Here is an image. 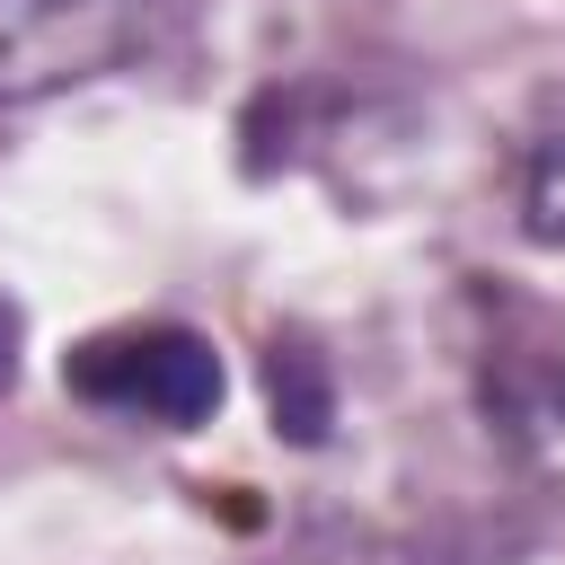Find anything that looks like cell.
<instances>
[{
  "label": "cell",
  "instance_id": "cell-1",
  "mask_svg": "<svg viewBox=\"0 0 565 565\" xmlns=\"http://www.w3.org/2000/svg\"><path fill=\"white\" fill-rule=\"evenodd\" d=\"M62 388L79 406H106V415H132V424H159V433H194L221 415V353L212 335L177 327V318H150V327H106L88 344L62 353Z\"/></svg>",
  "mask_w": 565,
  "mask_h": 565
},
{
  "label": "cell",
  "instance_id": "cell-3",
  "mask_svg": "<svg viewBox=\"0 0 565 565\" xmlns=\"http://www.w3.org/2000/svg\"><path fill=\"white\" fill-rule=\"evenodd\" d=\"M265 406H274V433L291 450H318L335 433V371L309 335H274L265 344Z\"/></svg>",
  "mask_w": 565,
  "mask_h": 565
},
{
  "label": "cell",
  "instance_id": "cell-4",
  "mask_svg": "<svg viewBox=\"0 0 565 565\" xmlns=\"http://www.w3.org/2000/svg\"><path fill=\"white\" fill-rule=\"evenodd\" d=\"M521 230L539 247H565V132L539 141L530 168H521Z\"/></svg>",
  "mask_w": 565,
  "mask_h": 565
},
{
  "label": "cell",
  "instance_id": "cell-2",
  "mask_svg": "<svg viewBox=\"0 0 565 565\" xmlns=\"http://www.w3.org/2000/svg\"><path fill=\"white\" fill-rule=\"evenodd\" d=\"M159 0H0V106H44L124 71Z\"/></svg>",
  "mask_w": 565,
  "mask_h": 565
},
{
  "label": "cell",
  "instance_id": "cell-5",
  "mask_svg": "<svg viewBox=\"0 0 565 565\" xmlns=\"http://www.w3.org/2000/svg\"><path fill=\"white\" fill-rule=\"evenodd\" d=\"M18 353H26V309H18L9 291H0V388L18 380Z\"/></svg>",
  "mask_w": 565,
  "mask_h": 565
}]
</instances>
